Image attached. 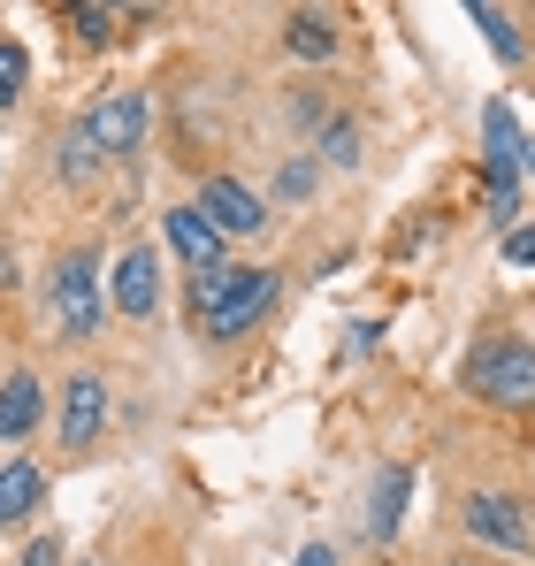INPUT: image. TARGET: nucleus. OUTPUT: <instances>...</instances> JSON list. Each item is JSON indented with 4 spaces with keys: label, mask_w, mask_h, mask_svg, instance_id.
<instances>
[{
    "label": "nucleus",
    "mask_w": 535,
    "mask_h": 566,
    "mask_svg": "<svg viewBox=\"0 0 535 566\" xmlns=\"http://www.w3.org/2000/svg\"><path fill=\"white\" fill-rule=\"evenodd\" d=\"M268 306H275L268 269H199V283H191V314L207 337H245Z\"/></svg>",
    "instance_id": "obj_1"
},
{
    "label": "nucleus",
    "mask_w": 535,
    "mask_h": 566,
    "mask_svg": "<svg viewBox=\"0 0 535 566\" xmlns=\"http://www.w3.org/2000/svg\"><path fill=\"white\" fill-rule=\"evenodd\" d=\"M466 382H474V398H490V406H535V345L521 337H497V345H482L474 360H466Z\"/></svg>",
    "instance_id": "obj_2"
},
{
    "label": "nucleus",
    "mask_w": 535,
    "mask_h": 566,
    "mask_svg": "<svg viewBox=\"0 0 535 566\" xmlns=\"http://www.w3.org/2000/svg\"><path fill=\"white\" fill-rule=\"evenodd\" d=\"M85 130H92L99 154H130V146L146 138V93H107L85 115Z\"/></svg>",
    "instance_id": "obj_3"
},
{
    "label": "nucleus",
    "mask_w": 535,
    "mask_h": 566,
    "mask_svg": "<svg viewBox=\"0 0 535 566\" xmlns=\"http://www.w3.org/2000/svg\"><path fill=\"white\" fill-rule=\"evenodd\" d=\"M191 207H199V214H207V222H214L222 238H253V230L268 222V207H261V199H253L245 185H230V177H214V185L199 191Z\"/></svg>",
    "instance_id": "obj_4"
},
{
    "label": "nucleus",
    "mask_w": 535,
    "mask_h": 566,
    "mask_svg": "<svg viewBox=\"0 0 535 566\" xmlns=\"http://www.w3.org/2000/svg\"><path fill=\"white\" fill-rule=\"evenodd\" d=\"M482 138H490V169H497V214H513V177H521L528 146H521V123H513V107H505V99L482 115Z\"/></svg>",
    "instance_id": "obj_5"
},
{
    "label": "nucleus",
    "mask_w": 535,
    "mask_h": 566,
    "mask_svg": "<svg viewBox=\"0 0 535 566\" xmlns=\"http://www.w3.org/2000/svg\"><path fill=\"white\" fill-rule=\"evenodd\" d=\"M54 306H62L70 337H92V322H99V276H92V253H70V261H62V276H54Z\"/></svg>",
    "instance_id": "obj_6"
},
{
    "label": "nucleus",
    "mask_w": 535,
    "mask_h": 566,
    "mask_svg": "<svg viewBox=\"0 0 535 566\" xmlns=\"http://www.w3.org/2000/svg\"><path fill=\"white\" fill-rule=\"evenodd\" d=\"M107 298L138 322V314H154V298H161V283H154V253L146 245H130L123 261H115V276H107Z\"/></svg>",
    "instance_id": "obj_7"
},
{
    "label": "nucleus",
    "mask_w": 535,
    "mask_h": 566,
    "mask_svg": "<svg viewBox=\"0 0 535 566\" xmlns=\"http://www.w3.org/2000/svg\"><path fill=\"white\" fill-rule=\"evenodd\" d=\"M466 528H474L482 544H497V552H521V544H528L521 505H513V497H490V490H482V497H466Z\"/></svg>",
    "instance_id": "obj_8"
},
{
    "label": "nucleus",
    "mask_w": 535,
    "mask_h": 566,
    "mask_svg": "<svg viewBox=\"0 0 535 566\" xmlns=\"http://www.w3.org/2000/svg\"><path fill=\"white\" fill-rule=\"evenodd\" d=\"M99 421H107V390H99L92 376H77V382H70V398H62V444L85 452L92 437H99Z\"/></svg>",
    "instance_id": "obj_9"
},
{
    "label": "nucleus",
    "mask_w": 535,
    "mask_h": 566,
    "mask_svg": "<svg viewBox=\"0 0 535 566\" xmlns=\"http://www.w3.org/2000/svg\"><path fill=\"white\" fill-rule=\"evenodd\" d=\"M169 245H177L191 269H222V230H214L199 207H177V214H169Z\"/></svg>",
    "instance_id": "obj_10"
},
{
    "label": "nucleus",
    "mask_w": 535,
    "mask_h": 566,
    "mask_svg": "<svg viewBox=\"0 0 535 566\" xmlns=\"http://www.w3.org/2000/svg\"><path fill=\"white\" fill-rule=\"evenodd\" d=\"M31 421H39V382L8 376L0 382V437H31Z\"/></svg>",
    "instance_id": "obj_11"
},
{
    "label": "nucleus",
    "mask_w": 535,
    "mask_h": 566,
    "mask_svg": "<svg viewBox=\"0 0 535 566\" xmlns=\"http://www.w3.org/2000/svg\"><path fill=\"white\" fill-rule=\"evenodd\" d=\"M39 490H46V482H39L31 460H8V468H0V521H23V513L39 505Z\"/></svg>",
    "instance_id": "obj_12"
},
{
    "label": "nucleus",
    "mask_w": 535,
    "mask_h": 566,
    "mask_svg": "<svg viewBox=\"0 0 535 566\" xmlns=\"http://www.w3.org/2000/svg\"><path fill=\"white\" fill-rule=\"evenodd\" d=\"M329 46H337V23H329V15H306V8H298V15H291V54L322 62Z\"/></svg>",
    "instance_id": "obj_13"
},
{
    "label": "nucleus",
    "mask_w": 535,
    "mask_h": 566,
    "mask_svg": "<svg viewBox=\"0 0 535 566\" xmlns=\"http://www.w3.org/2000/svg\"><path fill=\"white\" fill-rule=\"evenodd\" d=\"M398 513H406V468H382V490H375V536H390L398 528Z\"/></svg>",
    "instance_id": "obj_14"
},
{
    "label": "nucleus",
    "mask_w": 535,
    "mask_h": 566,
    "mask_svg": "<svg viewBox=\"0 0 535 566\" xmlns=\"http://www.w3.org/2000/svg\"><path fill=\"white\" fill-rule=\"evenodd\" d=\"M92 169H99V146H92L85 123H77V130L62 138V177H92Z\"/></svg>",
    "instance_id": "obj_15"
},
{
    "label": "nucleus",
    "mask_w": 535,
    "mask_h": 566,
    "mask_svg": "<svg viewBox=\"0 0 535 566\" xmlns=\"http://www.w3.org/2000/svg\"><path fill=\"white\" fill-rule=\"evenodd\" d=\"M474 23H482V31H490V46H497V54H505V62H513V54H521V31H513V15H505V8H474Z\"/></svg>",
    "instance_id": "obj_16"
},
{
    "label": "nucleus",
    "mask_w": 535,
    "mask_h": 566,
    "mask_svg": "<svg viewBox=\"0 0 535 566\" xmlns=\"http://www.w3.org/2000/svg\"><path fill=\"white\" fill-rule=\"evenodd\" d=\"M23 77H31V54H23V46L8 39V46H0V107L23 93Z\"/></svg>",
    "instance_id": "obj_17"
},
{
    "label": "nucleus",
    "mask_w": 535,
    "mask_h": 566,
    "mask_svg": "<svg viewBox=\"0 0 535 566\" xmlns=\"http://www.w3.org/2000/svg\"><path fill=\"white\" fill-rule=\"evenodd\" d=\"M322 154H329V161H359V130L353 123H329V130H322Z\"/></svg>",
    "instance_id": "obj_18"
},
{
    "label": "nucleus",
    "mask_w": 535,
    "mask_h": 566,
    "mask_svg": "<svg viewBox=\"0 0 535 566\" xmlns=\"http://www.w3.org/2000/svg\"><path fill=\"white\" fill-rule=\"evenodd\" d=\"M107 23H115V15H107V8H92V0L70 8V31H77V39H107Z\"/></svg>",
    "instance_id": "obj_19"
},
{
    "label": "nucleus",
    "mask_w": 535,
    "mask_h": 566,
    "mask_svg": "<svg viewBox=\"0 0 535 566\" xmlns=\"http://www.w3.org/2000/svg\"><path fill=\"white\" fill-rule=\"evenodd\" d=\"M505 261H513V269H528V261H535V230H513V245H505Z\"/></svg>",
    "instance_id": "obj_20"
},
{
    "label": "nucleus",
    "mask_w": 535,
    "mask_h": 566,
    "mask_svg": "<svg viewBox=\"0 0 535 566\" xmlns=\"http://www.w3.org/2000/svg\"><path fill=\"white\" fill-rule=\"evenodd\" d=\"M23 566H54V544H31V552H23Z\"/></svg>",
    "instance_id": "obj_21"
},
{
    "label": "nucleus",
    "mask_w": 535,
    "mask_h": 566,
    "mask_svg": "<svg viewBox=\"0 0 535 566\" xmlns=\"http://www.w3.org/2000/svg\"><path fill=\"white\" fill-rule=\"evenodd\" d=\"M298 566H337V559H329V552H322V544H314V552H306V559H298Z\"/></svg>",
    "instance_id": "obj_22"
},
{
    "label": "nucleus",
    "mask_w": 535,
    "mask_h": 566,
    "mask_svg": "<svg viewBox=\"0 0 535 566\" xmlns=\"http://www.w3.org/2000/svg\"><path fill=\"white\" fill-rule=\"evenodd\" d=\"M521 169H528V177H535V146H528V161H521Z\"/></svg>",
    "instance_id": "obj_23"
}]
</instances>
